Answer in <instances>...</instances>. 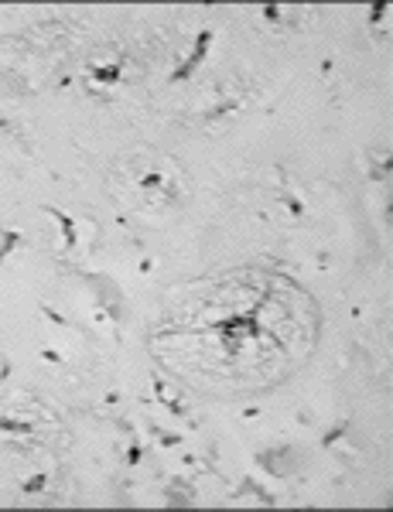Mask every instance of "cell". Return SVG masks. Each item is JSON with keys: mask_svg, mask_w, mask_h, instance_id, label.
Masks as SVG:
<instances>
[{"mask_svg": "<svg viewBox=\"0 0 393 512\" xmlns=\"http://www.w3.org/2000/svg\"><path fill=\"white\" fill-rule=\"evenodd\" d=\"M318 335L322 311L298 280L270 267H233L168 297L147 345L185 390L233 400L288 383Z\"/></svg>", "mask_w": 393, "mask_h": 512, "instance_id": "1", "label": "cell"}, {"mask_svg": "<svg viewBox=\"0 0 393 512\" xmlns=\"http://www.w3.org/2000/svg\"><path fill=\"white\" fill-rule=\"evenodd\" d=\"M106 188L117 195L124 209L147 219H165L182 212L192 202V181L171 154L161 151H130L113 161Z\"/></svg>", "mask_w": 393, "mask_h": 512, "instance_id": "2", "label": "cell"}]
</instances>
